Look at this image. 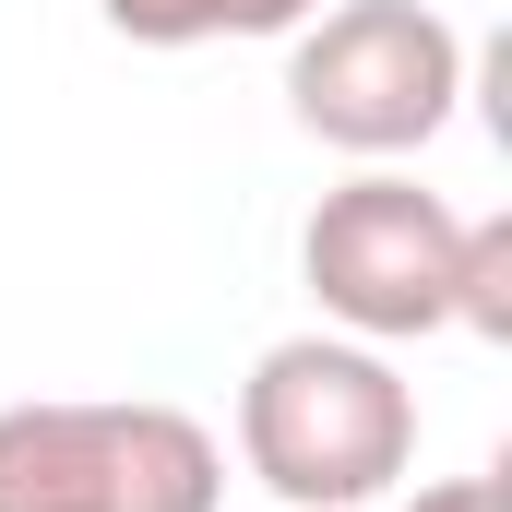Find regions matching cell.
I'll return each mask as SVG.
<instances>
[{
  "label": "cell",
  "instance_id": "1",
  "mask_svg": "<svg viewBox=\"0 0 512 512\" xmlns=\"http://www.w3.org/2000/svg\"><path fill=\"white\" fill-rule=\"evenodd\" d=\"M239 465L286 512H370L417 465V382L358 334H286L239 382Z\"/></svg>",
  "mask_w": 512,
  "mask_h": 512
},
{
  "label": "cell",
  "instance_id": "2",
  "mask_svg": "<svg viewBox=\"0 0 512 512\" xmlns=\"http://www.w3.org/2000/svg\"><path fill=\"white\" fill-rule=\"evenodd\" d=\"M0 512H227V441L155 393L0 405Z\"/></svg>",
  "mask_w": 512,
  "mask_h": 512
},
{
  "label": "cell",
  "instance_id": "3",
  "mask_svg": "<svg viewBox=\"0 0 512 512\" xmlns=\"http://www.w3.org/2000/svg\"><path fill=\"white\" fill-rule=\"evenodd\" d=\"M465 108V36L429 0H334L286 36V120L358 167L441 143Z\"/></svg>",
  "mask_w": 512,
  "mask_h": 512
},
{
  "label": "cell",
  "instance_id": "4",
  "mask_svg": "<svg viewBox=\"0 0 512 512\" xmlns=\"http://www.w3.org/2000/svg\"><path fill=\"white\" fill-rule=\"evenodd\" d=\"M453 251H465V215L441 191H417L405 167H358L298 227V274H310L322 322L358 334V346L453 334Z\"/></svg>",
  "mask_w": 512,
  "mask_h": 512
},
{
  "label": "cell",
  "instance_id": "5",
  "mask_svg": "<svg viewBox=\"0 0 512 512\" xmlns=\"http://www.w3.org/2000/svg\"><path fill=\"white\" fill-rule=\"evenodd\" d=\"M131 48H227V36H298L322 0H96Z\"/></svg>",
  "mask_w": 512,
  "mask_h": 512
},
{
  "label": "cell",
  "instance_id": "6",
  "mask_svg": "<svg viewBox=\"0 0 512 512\" xmlns=\"http://www.w3.org/2000/svg\"><path fill=\"white\" fill-rule=\"evenodd\" d=\"M453 334L512 346V215H465V251H453Z\"/></svg>",
  "mask_w": 512,
  "mask_h": 512
},
{
  "label": "cell",
  "instance_id": "7",
  "mask_svg": "<svg viewBox=\"0 0 512 512\" xmlns=\"http://www.w3.org/2000/svg\"><path fill=\"white\" fill-rule=\"evenodd\" d=\"M405 512H512V465H477V477H429Z\"/></svg>",
  "mask_w": 512,
  "mask_h": 512
}]
</instances>
